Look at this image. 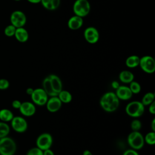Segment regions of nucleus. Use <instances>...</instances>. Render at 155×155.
I'll use <instances>...</instances> for the list:
<instances>
[{"label":"nucleus","instance_id":"ea45409f","mask_svg":"<svg viewBox=\"0 0 155 155\" xmlns=\"http://www.w3.org/2000/svg\"><path fill=\"white\" fill-rule=\"evenodd\" d=\"M28 2H31V3H33V4H37L39 2H41V0H27Z\"/></svg>","mask_w":155,"mask_h":155},{"label":"nucleus","instance_id":"e433bc0d","mask_svg":"<svg viewBox=\"0 0 155 155\" xmlns=\"http://www.w3.org/2000/svg\"><path fill=\"white\" fill-rule=\"evenodd\" d=\"M33 91H34V89H33V88L29 87V88H27L26 89V93H27L28 95L31 96V94L33 93Z\"/></svg>","mask_w":155,"mask_h":155},{"label":"nucleus","instance_id":"473e14b6","mask_svg":"<svg viewBox=\"0 0 155 155\" xmlns=\"http://www.w3.org/2000/svg\"><path fill=\"white\" fill-rule=\"evenodd\" d=\"M21 102L18 99L14 100L12 101V106L13 108H15V109H19L21 105Z\"/></svg>","mask_w":155,"mask_h":155},{"label":"nucleus","instance_id":"4c0bfd02","mask_svg":"<svg viewBox=\"0 0 155 155\" xmlns=\"http://www.w3.org/2000/svg\"><path fill=\"white\" fill-rule=\"evenodd\" d=\"M151 131H155V119L154 118L153 120L151 121Z\"/></svg>","mask_w":155,"mask_h":155},{"label":"nucleus","instance_id":"5701e85b","mask_svg":"<svg viewBox=\"0 0 155 155\" xmlns=\"http://www.w3.org/2000/svg\"><path fill=\"white\" fill-rule=\"evenodd\" d=\"M155 99V94L153 92H148L145 93L142 98L140 101L144 106H148L150 104L153 102Z\"/></svg>","mask_w":155,"mask_h":155},{"label":"nucleus","instance_id":"9d476101","mask_svg":"<svg viewBox=\"0 0 155 155\" xmlns=\"http://www.w3.org/2000/svg\"><path fill=\"white\" fill-rule=\"evenodd\" d=\"M27 21L25 15L20 10L14 11L10 16L11 24L16 28L23 27Z\"/></svg>","mask_w":155,"mask_h":155},{"label":"nucleus","instance_id":"6ab92c4d","mask_svg":"<svg viewBox=\"0 0 155 155\" xmlns=\"http://www.w3.org/2000/svg\"><path fill=\"white\" fill-rule=\"evenodd\" d=\"M42 88L45 91L47 94L50 96H58V94L54 92V91L53 89V87L51 86L50 81L49 79L48 76H47L42 81Z\"/></svg>","mask_w":155,"mask_h":155},{"label":"nucleus","instance_id":"423d86ee","mask_svg":"<svg viewBox=\"0 0 155 155\" xmlns=\"http://www.w3.org/2000/svg\"><path fill=\"white\" fill-rule=\"evenodd\" d=\"M30 96L33 103L39 106L45 105L48 99V96L42 88L34 89V91Z\"/></svg>","mask_w":155,"mask_h":155},{"label":"nucleus","instance_id":"58836bf2","mask_svg":"<svg viewBox=\"0 0 155 155\" xmlns=\"http://www.w3.org/2000/svg\"><path fill=\"white\" fill-rule=\"evenodd\" d=\"M82 155H93V154H92V153H91L90 150H85V151L83 152Z\"/></svg>","mask_w":155,"mask_h":155},{"label":"nucleus","instance_id":"1a4fd4ad","mask_svg":"<svg viewBox=\"0 0 155 155\" xmlns=\"http://www.w3.org/2000/svg\"><path fill=\"white\" fill-rule=\"evenodd\" d=\"M10 122L12 128L17 133H22L27 130V122L25 119L22 116H14Z\"/></svg>","mask_w":155,"mask_h":155},{"label":"nucleus","instance_id":"f03ea898","mask_svg":"<svg viewBox=\"0 0 155 155\" xmlns=\"http://www.w3.org/2000/svg\"><path fill=\"white\" fill-rule=\"evenodd\" d=\"M16 151L15 141L6 136L0 139V155H14Z\"/></svg>","mask_w":155,"mask_h":155},{"label":"nucleus","instance_id":"b1692460","mask_svg":"<svg viewBox=\"0 0 155 155\" xmlns=\"http://www.w3.org/2000/svg\"><path fill=\"white\" fill-rule=\"evenodd\" d=\"M10 133V127L6 122L0 121V139L8 136Z\"/></svg>","mask_w":155,"mask_h":155},{"label":"nucleus","instance_id":"f3484780","mask_svg":"<svg viewBox=\"0 0 155 155\" xmlns=\"http://www.w3.org/2000/svg\"><path fill=\"white\" fill-rule=\"evenodd\" d=\"M16 39L21 42H25L28 39V33L26 29L23 27L16 28L14 35Z\"/></svg>","mask_w":155,"mask_h":155},{"label":"nucleus","instance_id":"aec40b11","mask_svg":"<svg viewBox=\"0 0 155 155\" xmlns=\"http://www.w3.org/2000/svg\"><path fill=\"white\" fill-rule=\"evenodd\" d=\"M13 112L7 108H2L0 110V121L4 122H10L13 118Z\"/></svg>","mask_w":155,"mask_h":155},{"label":"nucleus","instance_id":"f8f14e48","mask_svg":"<svg viewBox=\"0 0 155 155\" xmlns=\"http://www.w3.org/2000/svg\"><path fill=\"white\" fill-rule=\"evenodd\" d=\"M19 110L23 116L30 117L35 114L36 107L33 102L25 101L21 103V105Z\"/></svg>","mask_w":155,"mask_h":155},{"label":"nucleus","instance_id":"72a5a7b5","mask_svg":"<svg viewBox=\"0 0 155 155\" xmlns=\"http://www.w3.org/2000/svg\"><path fill=\"white\" fill-rule=\"evenodd\" d=\"M148 111L152 114H155V101L148 105Z\"/></svg>","mask_w":155,"mask_h":155},{"label":"nucleus","instance_id":"4be33fe9","mask_svg":"<svg viewBox=\"0 0 155 155\" xmlns=\"http://www.w3.org/2000/svg\"><path fill=\"white\" fill-rule=\"evenodd\" d=\"M58 97L62 102V103L64 104L70 103L72 101L73 98L71 94L69 91L67 90H64L63 89L58 93Z\"/></svg>","mask_w":155,"mask_h":155},{"label":"nucleus","instance_id":"412c9836","mask_svg":"<svg viewBox=\"0 0 155 155\" xmlns=\"http://www.w3.org/2000/svg\"><path fill=\"white\" fill-rule=\"evenodd\" d=\"M140 58L137 55H131L128 56L126 61L125 64L128 68H133L137 67L139 65Z\"/></svg>","mask_w":155,"mask_h":155},{"label":"nucleus","instance_id":"f257e3e1","mask_svg":"<svg viewBox=\"0 0 155 155\" xmlns=\"http://www.w3.org/2000/svg\"><path fill=\"white\" fill-rule=\"evenodd\" d=\"M119 101L115 93L108 91L102 96L100 99L99 104L101 108L105 111L112 113L118 108Z\"/></svg>","mask_w":155,"mask_h":155},{"label":"nucleus","instance_id":"a211bd4d","mask_svg":"<svg viewBox=\"0 0 155 155\" xmlns=\"http://www.w3.org/2000/svg\"><path fill=\"white\" fill-rule=\"evenodd\" d=\"M134 79L133 73L128 70H123L119 74V79L124 84H130L134 81Z\"/></svg>","mask_w":155,"mask_h":155},{"label":"nucleus","instance_id":"20e7f679","mask_svg":"<svg viewBox=\"0 0 155 155\" xmlns=\"http://www.w3.org/2000/svg\"><path fill=\"white\" fill-rule=\"evenodd\" d=\"M127 142L130 147L135 150H139L143 148L145 141L144 137L140 131H132L127 137Z\"/></svg>","mask_w":155,"mask_h":155},{"label":"nucleus","instance_id":"bb28decb","mask_svg":"<svg viewBox=\"0 0 155 155\" xmlns=\"http://www.w3.org/2000/svg\"><path fill=\"white\" fill-rule=\"evenodd\" d=\"M130 127L132 131H139V130L142 128V122L140 120L137 119H134L131 121Z\"/></svg>","mask_w":155,"mask_h":155},{"label":"nucleus","instance_id":"4468645a","mask_svg":"<svg viewBox=\"0 0 155 155\" xmlns=\"http://www.w3.org/2000/svg\"><path fill=\"white\" fill-rule=\"evenodd\" d=\"M62 102L58 96L50 97L45 104L47 109L51 113H55L60 110L62 107Z\"/></svg>","mask_w":155,"mask_h":155},{"label":"nucleus","instance_id":"c756f323","mask_svg":"<svg viewBox=\"0 0 155 155\" xmlns=\"http://www.w3.org/2000/svg\"><path fill=\"white\" fill-rule=\"evenodd\" d=\"M26 155H43V151L38 147H33L27 153Z\"/></svg>","mask_w":155,"mask_h":155},{"label":"nucleus","instance_id":"2eb2a0df","mask_svg":"<svg viewBox=\"0 0 155 155\" xmlns=\"http://www.w3.org/2000/svg\"><path fill=\"white\" fill-rule=\"evenodd\" d=\"M48 76L53 90L57 94H58V93L62 90V83L61 79L59 76L53 74H50Z\"/></svg>","mask_w":155,"mask_h":155},{"label":"nucleus","instance_id":"cd10ccee","mask_svg":"<svg viewBox=\"0 0 155 155\" xmlns=\"http://www.w3.org/2000/svg\"><path fill=\"white\" fill-rule=\"evenodd\" d=\"M60 4V0H50L48 4L45 7V8L50 10H53L56 9Z\"/></svg>","mask_w":155,"mask_h":155},{"label":"nucleus","instance_id":"0eeeda50","mask_svg":"<svg viewBox=\"0 0 155 155\" xmlns=\"http://www.w3.org/2000/svg\"><path fill=\"white\" fill-rule=\"evenodd\" d=\"M53 139L52 136L48 133H44L41 134L36 139V147L42 151L49 149L53 145Z\"/></svg>","mask_w":155,"mask_h":155},{"label":"nucleus","instance_id":"a19ab883","mask_svg":"<svg viewBox=\"0 0 155 155\" xmlns=\"http://www.w3.org/2000/svg\"><path fill=\"white\" fill-rule=\"evenodd\" d=\"M15 1H21V0H15Z\"/></svg>","mask_w":155,"mask_h":155},{"label":"nucleus","instance_id":"393cba45","mask_svg":"<svg viewBox=\"0 0 155 155\" xmlns=\"http://www.w3.org/2000/svg\"><path fill=\"white\" fill-rule=\"evenodd\" d=\"M145 143L150 145H153L155 144V131H150L147 133L144 137Z\"/></svg>","mask_w":155,"mask_h":155},{"label":"nucleus","instance_id":"f704fd0d","mask_svg":"<svg viewBox=\"0 0 155 155\" xmlns=\"http://www.w3.org/2000/svg\"><path fill=\"white\" fill-rule=\"evenodd\" d=\"M43 155H54V153L50 148H49L43 151Z\"/></svg>","mask_w":155,"mask_h":155},{"label":"nucleus","instance_id":"9b49d317","mask_svg":"<svg viewBox=\"0 0 155 155\" xmlns=\"http://www.w3.org/2000/svg\"><path fill=\"white\" fill-rule=\"evenodd\" d=\"M84 35L85 40L90 44L96 43L99 38V34L97 30L93 27H89L85 28Z\"/></svg>","mask_w":155,"mask_h":155},{"label":"nucleus","instance_id":"7ed1b4c3","mask_svg":"<svg viewBox=\"0 0 155 155\" xmlns=\"http://www.w3.org/2000/svg\"><path fill=\"white\" fill-rule=\"evenodd\" d=\"M145 111V106L140 101H133L129 102L125 107L126 113L130 117L137 118L143 115Z\"/></svg>","mask_w":155,"mask_h":155},{"label":"nucleus","instance_id":"6e6552de","mask_svg":"<svg viewBox=\"0 0 155 155\" xmlns=\"http://www.w3.org/2000/svg\"><path fill=\"white\" fill-rule=\"evenodd\" d=\"M139 65L147 73L151 74L155 71V61L151 56L147 55L140 58Z\"/></svg>","mask_w":155,"mask_h":155},{"label":"nucleus","instance_id":"39448f33","mask_svg":"<svg viewBox=\"0 0 155 155\" xmlns=\"http://www.w3.org/2000/svg\"><path fill=\"white\" fill-rule=\"evenodd\" d=\"M73 10L75 15L83 18L89 13L90 4L88 0H76L73 6Z\"/></svg>","mask_w":155,"mask_h":155},{"label":"nucleus","instance_id":"a878e982","mask_svg":"<svg viewBox=\"0 0 155 155\" xmlns=\"http://www.w3.org/2000/svg\"><path fill=\"white\" fill-rule=\"evenodd\" d=\"M129 84V88L133 94H138L140 92L141 85L139 82L133 81Z\"/></svg>","mask_w":155,"mask_h":155},{"label":"nucleus","instance_id":"dca6fc26","mask_svg":"<svg viewBox=\"0 0 155 155\" xmlns=\"http://www.w3.org/2000/svg\"><path fill=\"white\" fill-rule=\"evenodd\" d=\"M68 27L72 30H76L79 29L83 24V19L82 17L77 15L71 17L68 21Z\"/></svg>","mask_w":155,"mask_h":155},{"label":"nucleus","instance_id":"c9c22d12","mask_svg":"<svg viewBox=\"0 0 155 155\" xmlns=\"http://www.w3.org/2000/svg\"><path fill=\"white\" fill-rule=\"evenodd\" d=\"M119 86H120L119 83L117 81H113L111 82V87H112L113 88H114L115 90H116Z\"/></svg>","mask_w":155,"mask_h":155},{"label":"nucleus","instance_id":"7c9ffc66","mask_svg":"<svg viewBox=\"0 0 155 155\" xmlns=\"http://www.w3.org/2000/svg\"><path fill=\"white\" fill-rule=\"evenodd\" d=\"M10 86L9 81L6 79H0V90H4L8 88Z\"/></svg>","mask_w":155,"mask_h":155},{"label":"nucleus","instance_id":"2f4dec72","mask_svg":"<svg viewBox=\"0 0 155 155\" xmlns=\"http://www.w3.org/2000/svg\"><path fill=\"white\" fill-rule=\"evenodd\" d=\"M122 155H139V154L137 153V150L131 148L125 151Z\"/></svg>","mask_w":155,"mask_h":155},{"label":"nucleus","instance_id":"ddd939ff","mask_svg":"<svg viewBox=\"0 0 155 155\" xmlns=\"http://www.w3.org/2000/svg\"><path fill=\"white\" fill-rule=\"evenodd\" d=\"M115 94L118 99L122 101H128L130 99L133 95L129 87L126 85H120L116 90Z\"/></svg>","mask_w":155,"mask_h":155},{"label":"nucleus","instance_id":"c85d7f7f","mask_svg":"<svg viewBox=\"0 0 155 155\" xmlns=\"http://www.w3.org/2000/svg\"><path fill=\"white\" fill-rule=\"evenodd\" d=\"M16 28L12 24L7 25L4 30V34L8 37H11L15 35Z\"/></svg>","mask_w":155,"mask_h":155}]
</instances>
